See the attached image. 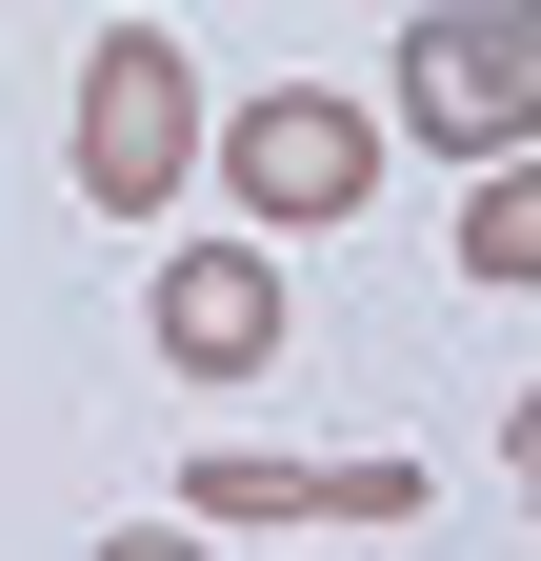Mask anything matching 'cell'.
Here are the masks:
<instances>
[{
  "label": "cell",
  "mask_w": 541,
  "mask_h": 561,
  "mask_svg": "<svg viewBox=\"0 0 541 561\" xmlns=\"http://www.w3.org/2000/svg\"><path fill=\"white\" fill-rule=\"evenodd\" d=\"M200 140H221V201L241 221H361L381 201V121L342 101V81H261V101H200Z\"/></svg>",
  "instance_id": "obj_1"
},
{
  "label": "cell",
  "mask_w": 541,
  "mask_h": 561,
  "mask_svg": "<svg viewBox=\"0 0 541 561\" xmlns=\"http://www.w3.org/2000/svg\"><path fill=\"white\" fill-rule=\"evenodd\" d=\"M181 181H200V60L161 21H101L81 41V201L101 221H161Z\"/></svg>",
  "instance_id": "obj_2"
},
{
  "label": "cell",
  "mask_w": 541,
  "mask_h": 561,
  "mask_svg": "<svg viewBox=\"0 0 541 561\" xmlns=\"http://www.w3.org/2000/svg\"><path fill=\"white\" fill-rule=\"evenodd\" d=\"M381 140H441V161H521V121H541V41L521 21H401V60H381V101H361Z\"/></svg>",
  "instance_id": "obj_3"
},
{
  "label": "cell",
  "mask_w": 541,
  "mask_h": 561,
  "mask_svg": "<svg viewBox=\"0 0 541 561\" xmlns=\"http://www.w3.org/2000/svg\"><path fill=\"white\" fill-rule=\"evenodd\" d=\"M401 541V522H422V461H401V442H361V461H221V442H200L181 461V541Z\"/></svg>",
  "instance_id": "obj_4"
},
{
  "label": "cell",
  "mask_w": 541,
  "mask_h": 561,
  "mask_svg": "<svg viewBox=\"0 0 541 561\" xmlns=\"http://www.w3.org/2000/svg\"><path fill=\"white\" fill-rule=\"evenodd\" d=\"M141 341L181 381H261L301 341V301H281V261H241V241H200V261H161V301H141Z\"/></svg>",
  "instance_id": "obj_5"
},
{
  "label": "cell",
  "mask_w": 541,
  "mask_h": 561,
  "mask_svg": "<svg viewBox=\"0 0 541 561\" xmlns=\"http://www.w3.org/2000/svg\"><path fill=\"white\" fill-rule=\"evenodd\" d=\"M461 280H541V181H521V161L461 201Z\"/></svg>",
  "instance_id": "obj_6"
},
{
  "label": "cell",
  "mask_w": 541,
  "mask_h": 561,
  "mask_svg": "<svg viewBox=\"0 0 541 561\" xmlns=\"http://www.w3.org/2000/svg\"><path fill=\"white\" fill-rule=\"evenodd\" d=\"M81 561H221V541H181V522H120V541H81Z\"/></svg>",
  "instance_id": "obj_7"
}]
</instances>
